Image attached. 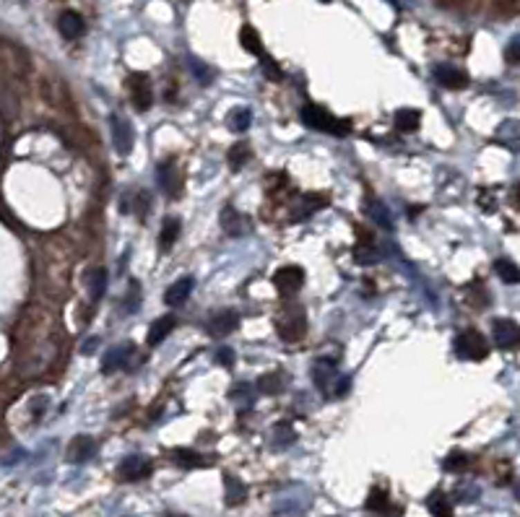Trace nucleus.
Wrapping results in <instances>:
<instances>
[{
  "label": "nucleus",
  "instance_id": "obj_1",
  "mask_svg": "<svg viewBox=\"0 0 520 517\" xmlns=\"http://www.w3.org/2000/svg\"><path fill=\"white\" fill-rule=\"evenodd\" d=\"M313 382L331 398H338V395H344L349 390V377L338 375L333 359H320L313 366Z\"/></svg>",
  "mask_w": 520,
  "mask_h": 517
},
{
  "label": "nucleus",
  "instance_id": "obj_2",
  "mask_svg": "<svg viewBox=\"0 0 520 517\" xmlns=\"http://www.w3.org/2000/svg\"><path fill=\"white\" fill-rule=\"evenodd\" d=\"M302 122L307 128L323 130V133H331V135H346L349 133L346 120H336L328 109L315 107V104H307V107L302 109Z\"/></svg>",
  "mask_w": 520,
  "mask_h": 517
},
{
  "label": "nucleus",
  "instance_id": "obj_3",
  "mask_svg": "<svg viewBox=\"0 0 520 517\" xmlns=\"http://www.w3.org/2000/svg\"><path fill=\"white\" fill-rule=\"evenodd\" d=\"M455 348H458V354L463 356V359H474V361H481V359L489 356V344L484 341V335L479 333V330H463V333H458Z\"/></svg>",
  "mask_w": 520,
  "mask_h": 517
},
{
  "label": "nucleus",
  "instance_id": "obj_4",
  "mask_svg": "<svg viewBox=\"0 0 520 517\" xmlns=\"http://www.w3.org/2000/svg\"><path fill=\"white\" fill-rule=\"evenodd\" d=\"M109 133H112V143L118 149L120 156L133 151V143H136V133H133V125L128 120H122L120 115H112L109 118Z\"/></svg>",
  "mask_w": 520,
  "mask_h": 517
},
{
  "label": "nucleus",
  "instance_id": "obj_5",
  "mask_svg": "<svg viewBox=\"0 0 520 517\" xmlns=\"http://www.w3.org/2000/svg\"><path fill=\"white\" fill-rule=\"evenodd\" d=\"M307 330V323H304V314L302 310H286L284 317L279 320V333H281L284 341H299Z\"/></svg>",
  "mask_w": 520,
  "mask_h": 517
},
{
  "label": "nucleus",
  "instance_id": "obj_6",
  "mask_svg": "<svg viewBox=\"0 0 520 517\" xmlns=\"http://www.w3.org/2000/svg\"><path fill=\"white\" fill-rule=\"evenodd\" d=\"M302 283H304V270L299 265H286L279 273H273V286L281 291L284 297H289L297 289H302Z\"/></svg>",
  "mask_w": 520,
  "mask_h": 517
},
{
  "label": "nucleus",
  "instance_id": "obj_7",
  "mask_svg": "<svg viewBox=\"0 0 520 517\" xmlns=\"http://www.w3.org/2000/svg\"><path fill=\"white\" fill-rule=\"evenodd\" d=\"M130 99H133V104H136V109H141V112H146V109L151 107V84H149V76L146 73H133L130 76Z\"/></svg>",
  "mask_w": 520,
  "mask_h": 517
},
{
  "label": "nucleus",
  "instance_id": "obj_8",
  "mask_svg": "<svg viewBox=\"0 0 520 517\" xmlns=\"http://www.w3.org/2000/svg\"><path fill=\"white\" fill-rule=\"evenodd\" d=\"M492 335H494V344L499 348H515L520 341V328L512 320H494L492 323Z\"/></svg>",
  "mask_w": 520,
  "mask_h": 517
},
{
  "label": "nucleus",
  "instance_id": "obj_9",
  "mask_svg": "<svg viewBox=\"0 0 520 517\" xmlns=\"http://www.w3.org/2000/svg\"><path fill=\"white\" fill-rule=\"evenodd\" d=\"M219 221H221V229L227 232L229 237H242V234H245V232L250 229V221H248V218L239 214L237 208H232V205H227V208L221 211V216H219Z\"/></svg>",
  "mask_w": 520,
  "mask_h": 517
},
{
  "label": "nucleus",
  "instance_id": "obj_10",
  "mask_svg": "<svg viewBox=\"0 0 520 517\" xmlns=\"http://www.w3.org/2000/svg\"><path fill=\"white\" fill-rule=\"evenodd\" d=\"M195 289V281L190 279V276H185V279H177L167 289V294H164V302L169 304V307H183L185 302H187V297L193 294Z\"/></svg>",
  "mask_w": 520,
  "mask_h": 517
},
{
  "label": "nucleus",
  "instance_id": "obj_11",
  "mask_svg": "<svg viewBox=\"0 0 520 517\" xmlns=\"http://www.w3.org/2000/svg\"><path fill=\"white\" fill-rule=\"evenodd\" d=\"M94 453H97V442L91 440V437H84V434L73 437L71 444H68V460L71 463H84Z\"/></svg>",
  "mask_w": 520,
  "mask_h": 517
},
{
  "label": "nucleus",
  "instance_id": "obj_12",
  "mask_svg": "<svg viewBox=\"0 0 520 517\" xmlns=\"http://www.w3.org/2000/svg\"><path fill=\"white\" fill-rule=\"evenodd\" d=\"M239 325V314L232 312V310H224V312L214 314L211 320H208V333L211 335H219V338H224V335H229L234 328Z\"/></svg>",
  "mask_w": 520,
  "mask_h": 517
},
{
  "label": "nucleus",
  "instance_id": "obj_13",
  "mask_svg": "<svg viewBox=\"0 0 520 517\" xmlns=\"http://www.w3.org/2000/svg\"><path fill=\"white\" fill-rule=\"evenodd\" d=\"M118 473L122 481H138V478H146L151 473V463L143 460V458H125Z\"/></svg>",
  "mask_w": 520,
  "mask_h": 517
},
{
  "label": "nucleus",
  "instance_id": "obj_14",
  "mask_svg": "<svg viewBox=\"0 0 520 517\" xmlns=\"http://www.w3.org/2000/svg\"><path fill=\"white\" fill-rule=\"evenodd\" d=\"M133 351V346L130 344H122V346H115V348H109L107 356L102 359V372L104 375H112V372H118V369H122V366H128V354Z\"/></svg>",
  "mask_w": 520,
  "mask_h": 517
},
{
  "label": "nucleus",
  "instance_id": "obj_15",
  "mask_svg": "<svg viewBox=\"0 0 520 517\" xmlns=\"http://www.w3.org/2000/svg\"><path fill=\"white\" fill-rule=\"evenodd\" d=\"M434 78L447 88H461L468 84V76L461 68H455V65H437L434 68Z\"/></svg>",
  "mask_w": 520,
  "mask_h": 517
},
{
  "label": "nucleus",
  "instance_id": "obj_16",
  "mask_svg": "<svg viewBox=\"0 0 520 517\" xmlns=\"http://www.w3.org/2000/svg\"><path fill=\"white\" fill-rule=\"evenodd\" d=\"M174 325H177V320H174L172 314H164V317H156L151 323V328H149V335H146V344L149 346H159L167 338V335L174 330Z\"/></svg>",
  "mask_w": 520,
  "mask_h": 517
},
{
  "label": "nucleus",
  "instance_id": "obj_17",
  "mask_svg": "<svg viewBox=\"0 0 520 517\" xmlns=\"http://www.w3.org/2000/svg\"><path fill=\"white\" fill-rule=\"evenodd\" d=\"M156 177H159V187H162L164 193L172 195V198L180 195V190H183V180H180V174H177V169H174L172 164H162Z\"/></svg>",
  "mask_w": 520,
  "mask_h": 517
},
{
  "label": "nucleus",
  "instance_id": "obj_18",
  "mask_svg": "<svg viewBox=\"0 0 520 517\" xmlns=\"http://www.w3.org/2000/svg\"><path fill=\"white\" fill-rule=\"evenodd\" d=\"M57 26H60V34H63L65 39H78L84 34V29H86L84 19L76 11H65L60 16V21H57Z\"/></svg>",
  "mask_w": 520,
  "mask_h": 517
},
{
  "label": "nucleus",
  "instance_id": "obj_19",
  "mask_svg": "<svg viewBox=\"0 0 520 517\" xmlns=\"http://www.w3.org/2000/svg\"><path fill=\"white\" fill-rule=\"evenodd\" d=\"M149 208H151V195L143 193V190H136V193H130V198L128 195L122 198V214L146 216Z\"/></svg>",
  "mask_w": 520,
  "mask_h": 517
},
{
  "label": "nucleus",
  "instance_id": "obj_20",
  "mask_svg": "<svg viewBox=\"0 0 520 517\" xmlns=\"http://www.w3.org/2000/svg\"><path fill=\"white\" fill-rule=\"evenodd\" d=\"M177 237H180V218H167L159 232V250L167 252L177 242Z\"/></svg>",
  "mask_w": 520,
  "mask_h": 517
},
{
  "label": "nucleus",
  "instance_id": "obj_21",
  "mask_svg": "<svg viewBox=\"0 0 520 517\" xmlns=\"http://www.w3.org/2000/svg\"><path fill=\"white\" fill-rule=\"evenodd\" d=\"M294 440H297V431L286 424V421H281V424H276L271 431V444L276 447V450H284V447H289V444H294Z\"/></svg>",
  "mask_w": 520,
  "mask_h": 517
},
{
  "label": "nucleus",
  "instance_id": "obj_22",
  "mask_svg": "<svg viewBox=\"0 0 520 517\" xmlns=\"http://www.w3.org/2000/svg\"><path fill=\"white\" fill-rule=\"evenodd\" d=\"M419 122H422V115H419L416 109L406 107V109H398V112H396V128L403 130V133L416 130L419 128Z\"/></svg>",
  "mask_w": 520,
  "mask_h": 517
},
{
  "label": "nucleus",
  "instance_id": "obj_23",
  "mask_svg": "<svg viewBox=\"0 0 520 517\" xmlns=\"http://www.w3.org/2000/svg\"><path fill=\"white\" fill-rule=\"evenodd\" d=\"M86 283H89V289H91V299H94V302H99V299H102V294H104V289H107V270L97 268L94 273H89Z\"/></svg>",
  "mask_w": 520,
  "mask_h": 517
},
{
  "label": "nucleus",
  "instance_id": "obj_24",
  "mask_svg": "<svg viewBox=\"0 0 520 517\" xmlns=\"http://www.w3.org/2000/svg\"><path fill=\"white\" fill-rule=\"evenodd\" d=\"M239 42H242V47H245L248 53L263 55V42H260L258 32H255L252 26H242V32H239Z\"/></svg>",
  "mask_w": 520,
  "mask_h": 517
},
{
  "label": "nucleus",
  "instance_id": "obj_25",
  "mask_svg": "<svg viewBox=\"0 0 520 517\" xmlns=\"http://www.w3.org/2000/svg\"><path fill=\"white\" fill-rule=\"evenodd\" d=\"M245 496H248L245 484H242L239 478H234V476H227V502L229 505H242Z\"/></svg>",
  "mask_w": 520,
  "mask_h": 517
},
{
  "label": "nucleus",
  "instance_id": "obj_26",
  "mask_svg": "<svg viewBox=\"0 0 520 517\" xmlns=\"http://www.w3.org/2000/svg\"><path fill=\"white\" fill-rule=\"evenodd\" d=\"M174 463L183 465V468H201V465H206V460L201 458V455L195 453V450H174Z\"/></svg>",
  "mask_w": 520,
  "mask_h": 517
},
{
  "label": "nucleus",
  "instance_id": "obj_27",
  "mask_svg": "<svg viewBox=\"0 0 520 517\" xmlns=\"http://www.w3.org/2000/svg\"><path fill=\"white\" fill-rule=\"evenodd\" d=\"M494 270H497V276L505 281V283H518V281H520L518 265H515V263H510V260H505V258L494 263Z\"/></svg>",
  "mask_w": 520,
  "mask_h": 517
},
{
  "label": "nucleus",
  "instance_id": "obj_28",
  "mask_svg": "<svg viewBox=\"0 0 520 517\" xmlns=\"http://www.w3.org/2000/svg\"><path fill=\"white\" fill-rule=\"evenodd\" d=\"M255 388H258L260 393H266V395L281 393V390H284V377H281V375H263V377H258Z\"/></svg>",
  "mask_w": 520,
  "mask_h": 517
},
{
  "label": "nucleus",
  "instance_id": "obj_29",
  "mask_svg": "<svg viewBox=\"0 0 520 517\" xmlns=\"http://www.w3.org/2000/svg\"><path fill=\"white\" fill-rule=\"evenodd\" d=\"M250 122H252V112H250L248 107H237L234 112H232V115H229V128L237 130V133L248 130Z\"/></svg>",
  "mask_w": 520,
  "mask_h": 517
},
{
  "label": "nucleus",
  "instance_id": "obj_30",
  "mask_svg": "<svg viewBox=\"0 0 520 517\" xmlns=\"http://www.w3.org/2000/svg\"><path fill=\"white\" fill-rule=\"evenodd\" d=\"M497 138L502 140V143H508L510 149L515 151V149H518V122H515V120H508L505 125H499Z\"/></svg>",
  "mask_w": 520,
  "mask_h": 517
},
{
  "label": "nucleus",
  "instance_id": "obj_31",
  "mask_svg": "<svg viewBox=\"0 0 520 517\" xmlns=\"http://www.w3.org/2000/svg\"><path fill=\"white\" fill-rule=\"evenodd\" d=\"M250 159V149L248 143H237V146H232V151H229V164L234 167V169H239L242 164Z\"/></svg>",
  "mask_w": 520,
  "mask_h": 517
},
{
  "label": "nucleus",
  "instance_id": "obj_32",
  "mask_svg": "<svg viewBox=\"0 0 520 517\" xmlns=\"http://www.w3.org/2000/svg\"><path fill=\"white\" fill-rule=\"evenodd\" d=\"M429 509H432L434 517H453V509H450V505H447V499L443 494H434L429 499Z\"/></svg>",
  "mask_w": 520,
  "mask_h": 517
},
{
  "label": "nucleus",
  "instance_id": "obj_33",
  "mask_svg": "<svg viewBox=\"0 0 520 517\" xmlns=\"http://www.w3.org/2000/svg\"><path fill=\"white\" fill-rule=\"evenodd\" d=\"M375 221H378L380 227H385V229H390V216H388V211H385V205L382 203H378V200H372L369 203V211H367Z\"/></svg>",
  "mask_w": 520,
  "mask_h": 517
},
{
  "label": "nucleus",
  "instance_id": "obj_34",
  "mask_svg": "<svg viewBox=\"0 0 520 517\" xmlns=\"http://www.w3.org/2000/svg\"><path fill=\"white\" fill-rule=\"evenodd\" d=\"M466 465V455L463 453H453L447 460H445V471H461Z\"/></svg>",
  "mask_w": 520,
  "mask_h": 517
},
{
  "label": "nucleus",
  "instance_id": "obj_35",
  "mask_svg": "<svg viewBox=\"0 0 520 517\" xmlns=\"http://www.w3.org/2000/svg\"><path fill=\"white\" fill-rule=\"evenodd\" d=\"M216 364H221V366H232V364H234V351H232V348H219Z\"/></svg>",
  "mask_w": 520,
  "mask_h": 517
},
{
  "label": "nucleus",
  "instance_id": "obj_36",
  "mask_svg": "<svg viewBox=\"0 0 520 517\" xmlns=\"http://www.w3.org/2000/svg\"><path fill=\"white\" fill-rule=\"evenodd\" d=\"M263 70H266V76H268V78H276V81H279V78H284L281 68L273 63V60H263Z\"/></svg>",
  "mask_w": 520,
  "mask_h": 517
},
{
  "label": "nucleus",
  "instance_id": "obj_37",
  "mask_svg": "<svg viewBox=\"0 0 520 517\" xmlns=\"http://www.w3.org/2000/svg\"><path fill=\"white\" fill-rule=\"evenodd\" d=\"M357 263H362V265H369V263H375L378 260V252H372V250H357Z\"/></svg>",
  "mask_w": 520,
  "mask_h": 517
},
{
  "label": "nucleus",
  "instance_id": "obj_38",
  "mask_svg": "<svg viewBox=\"0 0 520 517\" xmlns=\"http://www.w3.org/2000/svg\"><path fill=\"white\" fill-rule=\"evenodd\" d=\"M367 507L369 509H382V507H385V494H382V491H372Z\"/></svg>",
  "mask_w": 520,
  "mask_h": 517
},
{
  "label": "nucleus",
  "instance_id": "obj_39",
  "mask_svg": "<svg viewBox=\"0 0 520 517\" xmlns=\"http://www.w3.org/2000/svg\"><path fill=\"white\" fill-rule=\"evenodd\" d=\"M518 39H510V44H508V50H505V55H508V63L510 65H515L518 63Z\"/></svg>",
  "mask_w": 520,
  "mask_h": 517
},
{
  "label": "nucleus",
  "instance_id": "obj_40",
  "mask_svg": "<svg viewBox=\"0 0 520 517\" xmlns=\"http://www.w3.org/2000/svg\"><path fill=\"white\" fill-rule=\"evenodd\" d=\"M190 68H193V73L201 81H208V73H206V68H203V63H198V60H190Z\"/></svg>",
  "mask_w": 520,
  "mask_h": 517
}]
</instances>
